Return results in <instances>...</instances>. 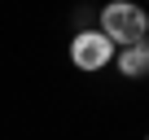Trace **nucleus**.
Segmentation results:
<instances>
[{
	"instance_id": "nucleus-2",
	"label": "nucleus",
	"mask_w": 149,
	"mask_h": 140,
	"mask_svg": "<svg viewBox=\"0 0 149 140\" xmlns=\"http://www.w3.org/2000/svg\"><path fill=\"white\" fill-rule=\"evenodd\" d=\"M70 61H74V70H105L110 61H114V44L101 35V31H79L70 40Z\"/></svg>"
},
{
	"instance_id": "nucleus-3",
	"label": "nucleus",
	"mask_w": 149,
	"mask_h": 140,
	"mask_svg": "<svg viewBox=\"0 0 149 140\" xmlns=\"http://www.w3.org/2000/svg\"><path fill=\"white\" fill-rule=\"evenodd\" d=\"M114 57H118V70H123L127 79H145V75H149V40L127 44V48H118Z\"/></svg>"
},
{
	"instance_id": "nucleus-1",
	"label": "nucleus",
	"mask_w": 149,
	"mask_h": 140,
	"mask_svg": "<svg viewBox=\"0 0 149 140\" xmlns=\"http://www.w3.org/2000/svg\"><path fill=\"white\" fill-rule=\"evenodd\" d=\"M97 31L114 48H127V44L149 40V13L136 5V0H110V5H101V26Z\"/></svg>"
},
{
	"instance_id": "nucleus-4",
	"label": "nucleus",
	"mask_w": 149,
	"mask_h": 140,
	"mask_svg": "<svg viewBox=\"0 0 149 140\" xmlns=\"http://www.w3.org/2000/svg\"><path fill=\"white\" fill-rule=\"evenodd\" d=\"M145 140H149V136H145Z\"/></svg>"
}]
</instances>
